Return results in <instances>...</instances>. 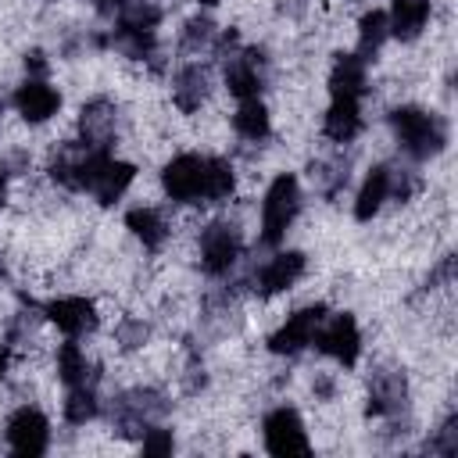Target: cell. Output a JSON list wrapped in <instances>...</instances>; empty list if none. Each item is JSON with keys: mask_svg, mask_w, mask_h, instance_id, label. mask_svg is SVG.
I'll list each match as a JSON object with an SVG mask.
<instances>
[{"mask_svg": "<svg viewBox=\"0 0 458 458\" xmlns=\"http://www.w3.org/2000/svg\"><path fill=\"white\" fill-rule=\"evenodd\" d=\"M390 129H394V140L397 147L411 157V161H426L433 154L444 150L447 143V125L440 114L426 111V107H415V104H401L390 111Z\"/></svg>", "mask_w": 458, "mask_h": 458, "instance_id": "cell-1", "label": "cell"}, {"mask_svg": "<svg viewBox=\"0 0 458 458\" xmlns=\"http://www.w3.org/2000/svg\"><path fill=\"white\" fill-rule=\"evenodd\" d=\"M297 211H301V182H297V175L283 172L272 179V186L265 190V200H261V243L279 247L286 240Z\"/></svg>", "mask_w": 458, "mask_h": 458, "instance_id": "cell-2", "label": "cell"}, {"mask_svg": "<svg viewBox=\"0 0 458 458\" xmlns=\"http://www.w3.org/2000/svg\"><path fill=\"white\" fill-rule=\"evenodd\" d=\"M161 186L179 204H211V157L175 154L161 172Z\"/></svg>", "mask_w": 458, "mask_h": 458, "instance_id": "cell-3", "label": "cell"}, {"mask_svg": "<svg viewBox=\"0 0 458 458\" xmlns=\"http://www.w3.org/2000/svg\"><path fill=\"white\" fill-rule=\"evenodd\" d=\"M265 82H268V57H265V50L236 43L229 50V57H225V86H229V93L236 100H254V97H261Z\"/></svg>", "mask_w": 458, "mask_h": 458, "instance_id": "cell-4", "label": "cell"}, {"mask_svg": "<svg viewBox=\"0 0 458 458\" xmlns=\"http://www.w3.org/2000/svg\"><path fill=\"white\" fill-rule=\"evenodd\" d=\"M311 344H315L326 358H333L336 365L351 369V365L358 361V354H361V333H358L354 315H347V311H340V315H326Z\"/></svg>", "mask_w": 458, "mask_h": 458, "instance_id": "cell-5", "label": "cell"}, {"mask_svg": "<svg viewBox=\"0 0 458 458\" xmlns=\"http://www.w3.org/2000/svg\"><path fill=\"white\" fill-rule=\"evenodd\" d=\"M240 229L233 222H211L200 233V268L208 276H229L236 258H240Z\"/></svg>", "mask_w": 458, "mask_h": 458, "instance_id": "cell-6", "label": "cell"}, {"mask_svg": "<svg viewBox=\"0 0 458 458\" xmlns=\"http://www.w3.org/2000/svg\"><path fill=\"white\" fill-rule=\"evenodd\" d=\"M322 318H326V304H308V308L286 315V322L268 336V351H272V354H286V358L301 354V351L315 340Z\"/></svg>", "mask_w": 458, "mask_h": 458, "instance_id": "cell-7", "label": "cell"}, {"mask_svg": "<svg viewBox=\"0 0 458 458\" xmlns=\"http://www.w3.org/2000/svg\"><path fill=\"white\" fill-rule=\"evenodd\" d=\"M261 429H265V447H268V454L286 458V454H308V447H311L301 415H297L293 408H286V404H283V408H272V411L265 415Z\"/></svg>", "mask_w": 458, "mask_h": 458, "instance_id": "cell-8", "label": "cell"}, {"mask_svg": "<svg viewBox=\"0 0 458 458\" xmlns=\"http://www.w3.org/2000/svg\"><path fill=\"white\" fill-rule=\"evenodd\" d=\"M7 444L14 454H43L50 447V422L39 408L21 404L7 419Z\"/></svg>", "mask_w": 458, "mask_h": 458, "instance_id": "cell-9", "label": "cell"}, {"mask_svg": "<svg viewBox=\"0 0 458 458\" xmlns=\"http://www.w3.org/2000/svg\"><path fill=\"white\" fill-rule=\"evenodd\" d=\"M14 111L29 122V125H43V122H50L54 114H57V107H61V93L47 82V79H36V75H29L18 89H14Z\"/></svg>", "mask_w": 458, "mask_h": 458, "instance_id": "cell-10", "label": "cell"}, {"mask_svg": "<svg viewBox=\"0 0 458 458\" xmlns=\"http://www.w3.org/2000/svg\"><path fill=\"white\" fill-rule=\"evenodd\" d=\"M304 268H308V261H304L301 250H279V254H272V258L254 272V290H258L261 297L283 293V290H290V286L304 276Z\"/></svg>", "mask_w": 458, "mask_h": 458, "instance_id": "cell-11", "label": "cell"}, {"mask_svg": "<svg viewBox=\"0 0 458 458\" xmlns=\"http://www.w3.org/2000/svg\"><path fill=\"white\" fill-rule=\"evenodd\" d=\"M43 311H47V318H50L68 340H79V336H86V333L97 329V308H93V301H86V297H57V301L43 304Z\"/></svg>", "mask_w": 458, "mask_h": 458, "instance_id": "cell-12", "label": "cell"}, {"mask_svg": "<svg viewBox=\"0 0 458 458\" xmlns=\"http://www.w3.org/2000/svg\"><path fill=\"white\" fill-rule=\"evenodd\" d=\"M114 125H118V111L107 97H93L82 114H79V132H82V143L86 147H100V150H111V140H114Z\"/></svg>", "mask_w": 458, "mask_h": 458, "instance_id": "cell-13", "label": "cell"}, {"mask_svg": "<svg viewBox=\"0 0 458 458\" xmlns=\"http://www.w3.org/2000/svg\"><path fill=\"white\" fill-rule=\"evenodd\" d=\"M165 408L168 404H165V397L157 390H132V394H125L118 401V426L125 433L147 429V426H154L157 415H165Z\"/></svg>", "mask_w": 458, "mask_h": 458, "instance_id": "cell-14", "label": "cell"}, {"mask_svg": "<svg viewBox=\"0 0 458 458\" xmlns=\"http://www.w3.org/2000/svg\"><path fill=\"white\" fill-rule=\"evenodd\" d=\"M322 132L333 143H351L361 132V97H329Z\"/></svg>", "mask_w": 458, "mask_h": 458, "instance_id": "cell-15", "label": "cell"}, {"mask_svg": "<svg viewBox=\"0 0 458 458\" xmlns=\"http://www.w3.org/2000/svg\"><path fill=\"white\" fill-rule=\"evenodd\" d=\"M358 54H336L333 68H329V97H365L369 89V75Z\"/></svg>", "mask_w": 458, "mask_h": 458, "instance_id": "cell-16", "label": "cell"}, {"mask_svg": "<svg viewBox=\"0 0 458 458\" xmlns=\"http://www.w3.org/2000/svg\"><path fill=\"white\" fill-rule=\"evenodd\" d=\"M390 182H394L390 165H376V168L365 175V182H361V190H358V197H354V218H358V222H369L372 215H379V208L390 200Z\"/></svg>", "mask_w": 458, "mask_h": 458, "instance_id": "cell-17", "label": "cell"}, {"mask_svg": "<svg viewBox=\"0 0 458 458\" xmlns=\"http://www.w3.org/2000/svg\"><path fill=\"white\" fill-rule=\"evenodd\" d=\"M404 397H408V383L401 372H379L369 386V415L383 419V415H394L404 408Z\"/></svg>", "mask_w": 458, "mask_h": 458, "instance_id": "cell-18", "label": "cell"}, {"mask_svg": "<svg viewBox=\"0 0 458 458\" xmlns=\"http://www.w3.org/2000/svg\"><path fill=\"white\" fill-rule=\"evenodd\" d=\"M429 21V0H390V11H386V25H390V36L397 39H415Z\"/></svg>", "mask_w": 458, "mask_h": 458, "instance_id": "cell-19", "label": "cell"}, {"mask_svg": "<svg viewBox=\"0 0 458 458\" xmlns=\"http://www.w3.org/2000/svg\"><path fill=\"white\" fill-rule=\"evenodd\" d=\"M172 97H175V107L179 111H197L208 97V68L204 64H182L179 75H175V86H172Z\"/></svg>", "mask_w": 458, "mask_h": 458, "instance_id": "cell-20", "label": "cell"}, {"mask_svg": "<svg viewBox=\"0 0 458 458\" xmlns=\"http://www.w3.org/2000/svg\"><path fill=\"white\" fill-rule=\"evenodd\" d=\"M125 225H129V233H132L147 250H157V247L168 240V222H165V215H161L157 208H132V211L125 215Z\"/></svg>", "mask_w": 458, "mask_h": 458, "instance_id": "cell-21", "label": "cell"}, {"mask_svg": "<svg viewBox=\"0 0 458 458\" xmlns=\"http://www.w3.org/2000/svg\"><path fill=\"white\" fill-rule=\"evenodd\" d=\"M57 376H61V383H64V386L97 383L93 365H89L86 351H82L75 340H68V344H61V347H57Z\"/></svg>", "mask_w": 458, "mask_h": 458, "instance_id": "cell-22", "label": "cell"}, {"mask_svg": "<svg viewBox=\"0 0 458 458\" xmlns=\"http://www.w3.org/2000/svg\"><path fill=\"white\" fill-rule=\"evenodd\" d=\"M233 129H236L247 143H261V140H268L272 122H268L265 104H261L258 97H254V100H240V107H236V114H233Z\"/></svg>", "mask_w": 458, "mask_h": 458, "instance_id": "cell-23", "label": "cell"}, {"mask_svg": "<svg viewBox=\"0 0 458 458\" xmlns=\"http://www.w3.org/2000/svg\"><path fill=\"white\" fill-rule=\"evenodd\" d=\"M386 36H390L386 11H369V14H361V21H358V57H361V61H372V57L383 50Z\"/></svg>", "mask_w": 458, "mask_h": 458, "instance_id": "cell-24", "label": "cell"}, {"mask_svg": "<svg viewBox=\"0 0 458 458\" xmlns=\"http://www.w3.org/2000/svg\"><path fill=\"white\" fill-rule=\"evenodd\" d=\"M100 411V397H97V383H82V386H68V401H64V419L82 426Z\"/></svg>", "mask_w": 458, "mask_h": 458, "instance_id": "cell-25", "label": "cell"}, {"mask_svg": "<svg viewBox=\"0 0 458 458\" xmlns=\"http://www.w3.org/2000/svg\"><path fill=\"white\" fill-rule=\"evenodd\" d=\"M236 186V175H233V165L225 157H211V204L225 200Z\"/></svg>", "mask_w": 458, "mask_h": 458, "instance_id": "cell-26", "label": "cell"}, {"mask_svg": "<svg viewBox=\"0 0 458 458\" xmlns=\"http://www.w3.org/2000/svg\"><path fill=\"white\" fill-rule=\"evenodd\" d=\"M140 447H143V454H172V447H175L172 429H165V426H147Z\"/></svg>", "mask_w": 458, "mask_h": 458, "instance_id": "cell-27", "label": "cell"}, {"mask_svg": "<svg viewBox=\"0 0 458 458\" xmlns=\"http://www.w3.org/2000/svg\"><path fill=\"white\" fill-rule=\"evenodd\" d=\"M182 43H186V50H200V47H211V43H215V25H211V18H193V21L186 25V36H182Z\"/></svg>", "mask_w": 458, "mask_h": 458, "instance_id": "cell-28", "label": "cell"}, {"mask_svg": "<svg viewBox=\"0 0 458 458\" xmlns=\"http://www.w3.org/2000/svg\"><path fill=\"white\" fill-rule=\"evenodd\" d=\"M147 340V326L143 322H125L122 326V347H140Z\"/></svg>", "mask_w": 458, "mask_h": 458, "instance_id": "cell-29", "label": "cell"}, {"mask_svg": "<svg viewBox=\"0 0 458 458\" xmlns=\"http://www.w3.org/2000/svg\"><path fill=\"white\" fill-rule=\"evenodd\" d=\"M25 68H29V75H36V79H47V61H43V54H39V50L25 54Z\"/></svg>", "mask_w": 458, "mask_h": 458, "instance_id": "cell-30", "label": "cell"}, {"mask_svg": "<svg viewBox=\"0 0 458 458\" xmlns=\"http://www.w3.org/2000/svg\"><path fill=\"white\" fill-rule=\"evenodd\" d=\"M4 200H7V175L0 172V208H4Z\"/></svg>", "mask_w": 458, "mask_h": 458, "instance_id": "cell-31", "label": "cell"}, {"mask_svg": "<svg viewBox=\"0 0 458 458\" xmlns=\"http://www.w3.org/2000/svg\"><path fill=\"white\" fill-rule=\"evenodd\" d=\"M4 372H7V351L0 347V376H4Z\"/></svg>", "mask_w": 458, "mask_h": 458, "instance_id": "cell-32", "label": "cell"}, {"mask_svg": "<svg viewBox=\"0 0 458 458\" xmlns=\"http://www.w3.org/2000/svg\"><path fill=\"white\" fill-rule=\"evenodd\" d=\"M200 4H208V7H211V4H218V0H200Z\"/></svg>", "mask_w": 458, "mask_h": 458, "instance_id": "cell-33", "label": "cell"}]
</instances>
